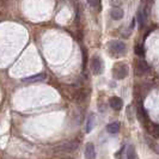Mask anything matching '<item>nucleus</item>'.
<instances>
[{"label":"nucleus","mask_w":159,"mask_h":159,"mask_svg":"<svg viewBox=\"0 0 159 159\" xmlns=\"http://www.w3.org/2000/svg\"><path fill=\"white\" fill-rule=\"evenodd\" d=\"M134 52H135L136 55L139 56H143L145 54V52H143V47L141 44H135V47H134Z\"/></svg>","instance_id":"dca6fc26"},{"label":"nucleus","mask_w":159,"mask_h":159,"mask_svg":"<svg viewBox=\"0 0 159 159\" xmlns=\"http://www.w3.org/2000/svg\"><path fill=\"white\" fill-rule=\"evenodd\" d=\"M85 158L86 159H95L96 158L95 145H93L92 143H86V147H85Z\"/></svg>","instance_id":"6e6552de"},{"label":"nucleus","mask_w":159,"mask_h":159,"mask_svg":"<svg viewBox=\"0 0 159 159\" xmlns=\"http://www.w3.org/2000/svg\"><path fill=\"white\" fill-rule=\"evenodd\" d=\"M81 53H83V70H85L86 61H88V52H86L85 47H81Z\"/></svg>","instance_id":"2eb2a0df"},{"label":"nucleus","mask_w":159,"mask_h":159,"mask_svg":"<svg viewBox=\"0 0 159 159\" xmlns=\"http://www.w3.org/2000/svg\"><path fill=\"white\" fill-rule=\"evenodd\" d=\"M91 71L93 74H99L103 71V62L98 55H95L91 59Z\"/></svg>","instance_id":"39448f33"},{"label":"nucleus","mask_w":159,"mask_h":159,"mask_svg":"<svg viewBox=\"0 0 159 159\" xmlns=\"http://www.w3.org/2000/svg\"><path fill=\"white\" fill-rule=\"evenodd\" d=\"M109 50L115 57H119L126 53V44L121 41H111L109 43Z\"/></svg>","instance_id":"f257e3e1"},{"label":"nucleus","mask_w":159,"mask_h":159,"mask_svg":"<svg viewBox=\"0 0 159 159\" xmlns=\"http://www.w3.org/2000/svg\"><path fill=\"white\" fill-rule=\"evenodd\" d=\"M78 147V143L77 141H67V143H62L61 145L56 146L54 148L55 152H72L74 151Z\"/></svg>","instance_id":"7ed1b4c3"},{"label":"nucleus","mask_w":159,"mask_h":159,"mask_svg":"<svg viewBox=\"0 0 159 159\" xmlns=\"http://www.w3.org/2000/svg\"><path fill=\"white\" fill-rule=\"evenodd\" d=\"M109 104H110V107H111L114 110L119 111V110L122 109V107H123V101H122L120 97L114 96V97H111V98L109 99Z\"/></svg>","instance_id":"0eeeda50"},{"label":"nucleus","mask_w":159,"mask_h":159,"mask_svg":"<svg viewBox=\"0 0 159 159\" xmlns=\"http://www.w3.org/2000/svg\"><path fill=\"white\" fill-rule=\"evenodd\" d=\"M150 71V67L148 65L146 64V61L143 60H138L136 61V66H135V74L138 77H143V75H146Z\"/></svg>","instance_id":"20e7f679"},{"label":"nucleus","mask_w":159,"mask_h":159,"mask_svg":"<svg viewBox=\"0 0 159 159\" xmlns=\"http://www.w3.org/2000/svg\"><path fill=\"white\" fill-rule=\"evenodd\" d=\"M93 123H95V116L90 115L88 117V122H86V133H90L93 128Z\"/></svg>","instance_id":"f8f14e48"},{"label":"nucleus","mask_w":159,"mask_h":159,"mask_svg":"<svg viewBox=\"0 0 159 159\" xmlns=\"http://www.w3.org/2000/svg\"><path fill=\"white\" fill-rule=\"evenodd\" d=\"M47 78V74L46 73H39V74H35L31 77H28V78H23L22 81L26 83V84H31V83H39V81H43Z\"/></svg>","instance_id":"423d86ee"},{"label":"nucleus","mask_w":159,"mask_h":159,"mask_svg":"<svg viewBox=\"0 0 159 159\" xmlns=\"http://www.w3.org/2000/svg\"><path fill=\"white\" fill-rule=\"evenodd\" d=\"M127 159H138L135 147L133 145H129L127 148Z\"/></svg>","instance_id":"9b49d317"},{"label":"nucleus","mask_w":159,"mask_h":159,"mask_svg":"<svg viewBox=\"0 0 159 159\" xmlns=\"http://www.w3.org/2000/svg\"><path fill=\"white\" fill-rule=\"evenodd\" d=\"M110 16H111L112 19L119 20V19H122V18H123L125 12H123V10L121 7H114V8H111V11H110Z\"/></svg>","instance_id":"1a4fd4ad"},{"label":"nucleus","mask_w":159,"mask_h":159,"mask_svg":"<svg viewBox=\"0 0 159 159\" xmlns=\"http://www.w3.org/2000/svg\"><path fill=\"white\" fill-rule=\"evenodd\" d=\"M88 4L93 8H101V5H102V0H86Z\"/></svg>","instance_id":"ddd939ff"},{"label":"nucleus","mask_w":159,"mask_h":159,"mask_svg":"<svg viewBox=\"0 0 159 159\" xmlns=\"http://www.w3.org/2000/svg\"><path fill=\"white\" fill-rule=\"evenodd\" d=\"M128 67L126 64H116L112 68V74H114V78L117 80L125 79L127 78L128 75Z\"/></svg>","instance_id":"f03ea898"},{"label":"nucleus","mask_w":159,"mask_h":159,"mask_svg":"<svg viewBox=\"0 0 159 159\" xmlns=\"http://www.w3.org/2000/svg\"><path fill=\"white\" fill-rule=\"evenodd\" d=\"M107 132L109 134H117L120 132V123L119 122H112L107 126Z\"/></svg>","instance_id":"9d476101"},{"label":"nucleus","mask_w":159,"mask_h":159,"mask_svg":"<svg viewBox=\"0 0 159 159\" xmlns=\"http://www.w3.org/2000/svg\"><path fill=\"white\" fill-rule=\"evenodd\" d=\"M138 24H139V28H143V23H145V15H143V12L140 10L139 12H138Z\"/></svg>","instance_id":"4468645a"}]
</instances>
